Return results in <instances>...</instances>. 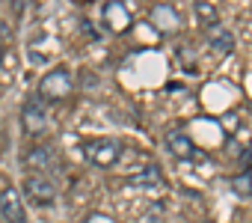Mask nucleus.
<instances>
[{"label":"nucleus","mask_w":252,"mask_h":223,"mask_svg":"<svg viewBox=\"0 0 252 223\" xmlns=\"http://www.w3.org/2000/svg\"><path fill=\"white\" fill-rule=\"evenodd\" d=\"M83 155H86V161H89L92 167L107 170V167H113V164L119 161V155H122V143L113 140V137H92V140L83 143Z\"/></svg>","instance_id":"1"},{"label":"nucleus","mask_w":252,"mask_h":223,"mask_svg":"<svg viewBox=\"0 0 252 223\" xmlns=\"http://www.w3.org/2000/svg\"><path fill=\"white\" fill-rule=\"evenodd\" d=\"M71 89H74V77H71L68 69H51L39 80V95L45 101H63V98L71 95Z\"/></svg>","instance_id":"2"},{"label":"nucleus","mask_w":252,"mask_h":223,"mask_svg":"<svg viewBox=\"0 0 252 223\" xmlns=\"http://www.w3.org/2000/svg\"><path fill=\"white\" fill-rule=\"evenodd\" d=\"M24 193H27V199H30L33 205L48 208V205H54V199H57V185H54L51 179H45V176H27V179H24Z\"/></svg>","instance_id":"3"},{"label":"nucleus","mask_w":252,"mask_h":223,"mask_svg":"<svg viewBox=\"0 0 252 223\" xmlns=\"http://www.w3.org/2000/svg\"><path fill=\"white\" fill-rule=\"evenodd\" d=\"M0 214L6 217V223H27V211L21 202V193L12 185H0Z\"/></svg>","instance_id":"4"},{"label":"nucleus","mask_w":252,"mask_h":223,"mask_svg":"<svg viewBox=\"0 0 252 223\" xmlns=\"http://www.w3.org/2000/svg\"><path fill=\"white\" fill-rule=\"evenodd\" d=\"M21 128L27 131V134H42L45 128H48V116H45V107L36 101V98H30L24 107H21Z\"/></svg>","instance_id":"5"},{"label":"nucleus","mask_w":252,"mask_h":223,"mask_svg":"<svg viewBox=\"0 0 252 223\" xmlns=\"http://www.w3.org/2000/svg\"><path fill=\"white\" fill-rule=\"evenodd\" d=\"M104 21L110 30L116 33H125L131 27V18H128V9H125V3H119V0H107L104 3Z\"/></svg>","instance_id":"6"},{"label":"nucleus","mask_w":252,"mask_h":223,"mask_svg":"<svg viewBox=\"0 0 252 223\" xmlns=\"http://www.w3.org/2000/svg\"><path fill=\"white\" fill-rule=\"evenodd\" d=\"M166 149H169L175 158H181V161H190V158L196 155V146H193V140H190L184 131H172V134H166Z\"/></svg>","instance_id":"7"},{"label":"nucleus","mask_w":252,"mask_h":223,"mask_svg":"<svg viewBox=\"0 0 252 223\" xmlns=\"http://www.w3.org/2000/svg\"><path fill=\"white\" fill-rule=\"evenodd\" d=\"M54 158H57V155H54V149H51V146H33V149L27 152L24 164H27V167H33V170H42V173H45V170H51V167H54Z\"/></svg>","instance_id":"8"},{"label":"nucleus","mask_w":252,"mask_h":223,"mask_svg":"<svg viewBox=\"0 0 252 223\" xmlns=\"http://www.w3.org/2000/svg\"><path fill=\"white\" fill-rule=\"evenodd\" d=\"M208 45H211V51H217V54H228V51L234 48V36H231L225 27L214 24V27L208 30Z\"/></svg>","instance_id":"9"},{"label":"nucleus","mask_w":252,"mask_h":223,"mask_svg":"<svg viewBox=\"0 0 252 223\" xmlns=\"http://www.w3.org/2000/svg\"><path fill=\"white\" fill-rule=\"evenodd\" d=\"M134 185H137V187H160V185H163V176H160V170H158L155 164H146V167L134 176Z\"/></svg>","instance_id":"10"},{"label":"nucleus","mask_w":252,"mask_h":223,"mask_svg":"<svg viewBox=\"0 0 252 223\" xmlns=\"http://www.w3.org/2000/svg\"><path fill=\"white\" fill-rule=\"evenodd\" d=\"M231 190L237 193V196H252V170H246V173H237L234 179H231Z\"/></svg>","instance_id":"11"},{"label":"nucleus","mask_w":252,"mask_h":223,"mask_svg":"<svg viewBox=\"0 0 252 223\" xmlns=\"http://www.w3.org/2000/svg\"><path fill=\"white\" fill-rule=\"evenodd\" d=\"M196 12L202 15V21H205V24H211V27H214V24H220V15H217V9H214V6H208L205 0H199V3H196Z\"/></svg>","instance_id":"12"},{"label":"nucleus","mask_w":252,"mask_h":223,"mask_svg":"<svg viewBox=\"0 0 252 223\" xmlns=\"http://www.w3.org/2000/svg\"><path fill=\"white\" fill-rule=\"evenodd\" d=\"M0 57H3V48H0Z\"/></svg>","instance_id":"13"},{"label":"nucleus","mask_w":252,"mask_h":223,"mask_svg":"<svg viewBox=\"0 0 252 223\" xmlns=\"http://www.w3.org/2000/svg\"><path fill=\"white\" fill-rule=\"evenodd\" d=\"M202 223H211V220H202Z\"/></svg>","instance_id":"14"}]
</instances>
